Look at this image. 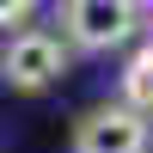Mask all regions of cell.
<instances>
[{
  "label": "cell",
  "instance_id": "obj_5",
  "mask_svg": "<svg viewBox=\"0 0 153 153\" xmlns=\"http://www.w3.org/2000/svg\"><path fill=\"white\" fill-rule=\"evenodd\" d=\"M37 12V0H0V31H12V25H25Z\"/></svg>",
  "mask_w": 153,
  "mask_h": 153
},
{
  "label": "cell",
  "instance_id": "obj_7",
  "mask_svg": "<svg viewBox=\"0 0 153 153\" xmlns=\"http://www.w3.org/2000/svg\"><path fill=\"white\" fill-rule=\"evenodd\" d=\"M147 6H153V0H147Z\"/></svg>",
  "mask_w": 153,
  "mask_h": 153
},
{
  "label": "cell",
  "instance_id": "obj_3",
  "mask_svg": "<svg viewBox=\"0 0 153 153\" xmlns=\"http://www.w3.org/2000/svg\"><path fill=\"white\" fill-rule=\"evenodd\" d=\"M153 129L135 104H98L74 123V153H147Z\"/></svg>",
  "mask_w": 153,
  "mask_h": 153
},
{
  "label": "cell",
  "instance_id": "obj_4",
  "mask_svg": "<svg viewBox=\"0 0 153 153\" xmlns=\"http://www.w3.org/2000/svg\"><path fill=\"white\" fill-rule=\"evenodd\" d=\"M123 104H135V110L153 117V49H141V55L123 68Z\"/></svg>",
  "mask_w": 153,
  "mask_h": 153
},
{
  "label": "cell",
  "instance_id": "obj_1",
  "mask_svg": "<svg viewBox=\"0 0 153 153\" xmlns=\"http://www.w3.org/2000/svg\"><path fill=\"white\" fill-rule=\"evenodd\" d=\"M135 25H141V0H61V37L68 49H86V55L129 43Z\"/></svg>",
  "mask_w": 153,
  "mask_h": 153
},
{
  "label": "cell",
  "instance_id": "obj_6",
  "mask_svg": "<svg viewBox=\"0 0 153 153\" xmlns=\"http://www.w3.org/2000/svg\"><path fill=\"white\" fill-rule=\"evenodd\" d=\"M147 49H153V25H147Z\"/></svg>",
  "mask_w": 153,
  "mask_h": 153
},
{
  "label": "cell",
  "instance_id": "obj_2",
  "mask_svg": "<svg viewBox=\"0 0 153 153\" xmlns=\"http://www.w3.org/2000/svg\"><path fill=\"white\" fill-rule=\"evenodd\" d=\"M68 74V37L55 31H12L0 49V80L12 92H43Z\"/></svg>",
  "mask_w": 153,
  "mask_h": 153
}]
</instances>
